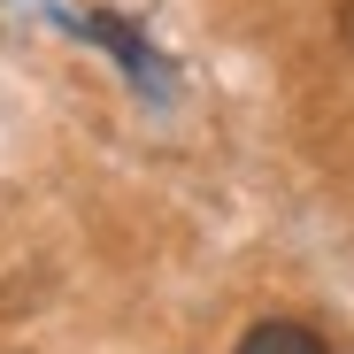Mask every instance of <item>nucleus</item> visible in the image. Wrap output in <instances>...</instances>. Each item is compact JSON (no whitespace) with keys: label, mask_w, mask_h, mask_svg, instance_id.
Masks as SVG:
<instances>
[{"label":"nucleus","mask_w":354,"mask_h":354,"mask_svg":"<svg viewBox=\"0 0 354 354\" xmlns=\"http://www.w3.org/2000/svg\"><path fill=\"white\" fill-rule=\"evenodd\" d=\"M339 39H346V54H354V0L339 8Z\"/></svg>","instance_id":"obj_3"},{"label":"nucleus","mask_w":354,"mask_h":354,"mask_svg":"<svg viewBox=\"0 0 354 354\" xmlns=\"http://www.w3.org/2000/svg\"><path fill=\"white\" fill-rule=\"evenodd\" d=\"M239 354H324V339L308 331V324H254L247 339H239Z\"/></svg>","instance_id":"obj_2"},{"label":"nucleus","mask_w":354,"mask_h":354,"mask_svg":"<svg viewBox=\"0 0 354 354\" xmlns=\"http://www.w3.org/2000/svg\"><path fill=\"white\" fill-rule=\"evenodd\" d=\"M70 31H85V39H100L115 62L131 70V85H147V93H162V70H154V46L131 31V24H115V16H70Z\"/></svg>","instance_id":"obj_1"}]
</instances>
